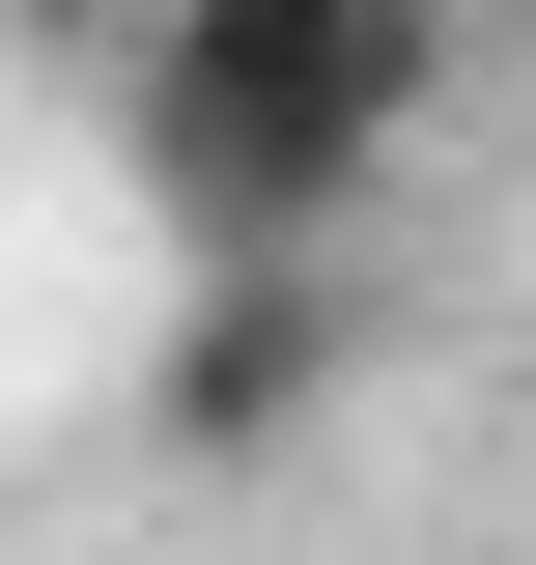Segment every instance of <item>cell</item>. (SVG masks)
<instances>
[{"instance_id":"1","label":"cell","mask_w":536,"mask_h":565,"mask_svg":"<svg viewBox=\"0 0 536 565\" xmlns=\"http://www.w3.org/2000/svg\"><path fill=\"white\" fill-rule=\"evenodd\" d=\"M114 170H141V226H170V282H226V255H367V226H396V141L282 114V85L170 57V29H114Z\"/></svg>"},{"instance_id":"3","label":"cell","mask_w":536,"mask_h":565,"mask_svg":"<svg viewBox=\"0 0 536 565\" xmlns=\"http://www.w3.org/2000/svg\"><path fill=\"white\" fill-rule=\"evenodd\" d=\"M170 57H226V85H282V114H339V141H452V85H480V0H141Z\"/></svg>"},{"instance_id":"4","label":"cell","mask_w":536,"mask_h":565,"mask_svg":"<svg viewBox=\"0 0 536 565\" xmlns=\"http://www.w3.org/2000/svg\"><path fill=\"white\" fill-rule=\"evenodd\" d=\"M0 29H57V57H114V29H141V0H0Z\"/></svg>"},{"instance_id":"2","label":"cell","mask_w":536,"mask_h":565,"mask_svg":"<svg viewBox=\"0 0 536 565\" xmlns=\"http://www.w3.org/2000/svg\"><path fill=\"white\" fill-rule=\"evenodd\" d=\"M339 396H367V255H226V282H170V340H141V452H170V481H311Z\"/></svg>"}]
</instances>
